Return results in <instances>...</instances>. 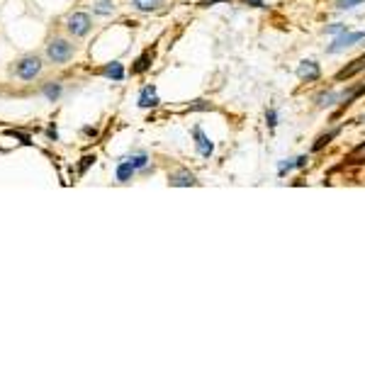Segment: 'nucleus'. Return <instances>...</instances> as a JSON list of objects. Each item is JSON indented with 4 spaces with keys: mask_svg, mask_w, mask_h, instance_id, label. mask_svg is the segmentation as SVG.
I'll list each match as a JSON object with an SVG mask.
<instances>
[{
    "mask_svg": "<svg viewBox=\"0 0 365 365\" xmlns=\"http://www.w3.org/2000/svg\"><path fill=\"white\" fill-rule=\"evenodd\" d=\"M7 134H10V137H17V139H22V144H32L27 134H20V132H7Z\"/></svg>",
    "mask_w": 365,
    "mask_h": 365,
    "instance_id": "nucleus-23",
    "label": "nucleus"
},
{
    "mask_svg": "<svg viewBox=\"0 0 365 365\" xmlns=\"http://www.w3.org/2000/svg\"><path fill=\"white\" fill-rule=\"evenodd\" d=\"M44 95L54 102V100H59V95H61V85L59 83H49V85H44Z\"/></svg>",
    "mask_w": 365,
    "mask_h": 365,
    "instance_id": "nucleus-13",
    "label": "nucleus"
},
{
    "mask_svg": "<svg viewBox=\"0 0 365 365\" xmlns=\"http://www.w3.org/2000/svg\"><path fill=\"white\" fill-rule=\"evenodd\" d=\"M129 161H132V166H134L137 170H139V168H146V163H148V158H146V153H139V156H132Z\"/></svg>",
    "mask_w": 365,
    "mask_h": 365,
    "instance_id": "nucleus-16",
    "label": "nucleus"
},
{
    "mask_svg": "<svg viewBox=\"0 0 365 365\" xmlns=\"http://www.w3.org/2000/svg\"><path fill=\"white\" fill-rule=\"evenodd\" d=\"M190 110H210V102H205V100H197L195 105H190Z\"/></svg>",
    "mask_w": 365,
    "mask_h": 365,
    "instance_id": "nucleus-22",
    "label": "nucleus"
},
{
    "mask_svg": "<svg viewBox=\"0 0 365 365\" xmlns=\"http://www.w3.org/2000/svg\"><path fill=\"white\" fill-rule=\"evenodd\" d=\"M343 97L346 95H339V93H324L316 97V102H319V107H326V105H334L336 100H343Z\"/></svg>",
    "mask_w": 365,
    "mask_h": 365,
    "instance_id": "nucleus-12",
    "label": "nucleus"
},
{
    "mask_svg": "<svg viewBox=\"0 0 365 365\" xmlns=\"http://www.w3.org/2000/svg\"><path fill=\"white\" fill-rule=\"evenodd\" d=\"M90 163H95V156H85V158H83V163H80V170H85Z\"/></svg>",
    "mask_w": 365,
    "mask_h": 365,
    "instance_id": "nucleus-24",
    "label": "nucleus"
},
{
    "mask_svg": "<svg viewBox=\"0 0 365 365\" xmlns=\"http://www.w3.org/2000/svg\"><path fill=\"white\" fill-rule=\"evenodd\" d=\"M246 5H253V7H263V0H243Z\"/></svg>",
    "mask_w": 365,
    "mask_h": 365,
    "instance_id": "nucleus-26",
    "label": "nucleus"
},
{
    "mask_svg": "<svg viewBox=\"0 0 365 365\" xmlns=\"http://www.w3.org/2000/svg\"><path fill=\"white\" fill-rule=\"evenodd\" d=\"M307 161H309L307 156H299V158H294V166H297V168H304V166H307Z\"/></svg>",
    "mask_w": 365,
    "mask_h": 365,
    "instance_id": "nucleus-25",
    "label": "nucleus"
},
{
    "mask_svg": "<svg viewBox=\"0 0 365 365\" xmlns=\"http://www.w3.org/2000/svg\"><path fill=\"white\" fill-rule=\"evenodd\" d=\"M148 61H151V51H146L144 56H142V59H139V61H137V66H134V69H132V71H134V73H144L146 69H148V66H151V64H148Z\"/></svg>",
    "mask_w": 365,
    "mask_h": 365,
    "instance_id": "nucleus-14",
    "label": "nucleus"
},
{
    "mask_svg": "<svg viewBox=\"0 0 365 365\" xmlns=\"http://www.w3.org/2000/svg\"><path fill=\"white\" fill-rule=\"evenodd\" d=\"M134 5H137V10H153V7H158L161 2L158 0H134Z\"/></svg>",
    "mask_w": 365,
    "mask_h": 365,
    "instance_id": "nucleus-15",
    "label": "nucleus"
},
{
    "mask_svg": "<svg viewBox=\"0 0 365 365\" xmlns=\"http://www.w3.org/2000/svg\"><path fill=\"white\" fill-rule=\"evenodd\" d=\"M266 122H268V127L273 129V127L278 124V112H275V110H268V112H266Z\"/></svg>",
    "mask_w": 365,
    "mask_h": 365,
    "instance_id": "nucleus-19",
    "label": "nucleus"
},
{
    "mask_svg": "<svg viewBox=\"0 0 365 365\" xmlns=\"http://www.w3.org/2000/svg\"><path fill=\"white\" fill-rule=\"evenodd\" d=\"M363 39H365V32H341L326 51H329V54H339V51H343V49H348V47L363 42Z\"/></svg>",
    "mask_w": 365,
    "mask_h": 365,
    "instance_id": "nucleus-3",
    "label": "nucleus"
},
{
    "mask_svg": "<svg viewBox=\"0 0 365 365\" xmlns=\"http://www.w3.org/2000/svg\"><path fill=\"white\" fill-rule=\"evenodd\" d=\"M341 32H346V24H331V27H326V34H341Z\"/></svg>",
    "mask_w": 365,
    "mask_h": 365,
    "instance_id": "nucleus-21",
    "label": "nucleus"
},
{
    "mask_svg": "<svg viewBox=\"0 0 365 365\" xmlns=\"http://www.w3.org/2000/svg\"><path fill=\"white\" fill-rule=\"evenodd\" d=\"M168 183H170L173 188H190V185H197L195 175H193L190 170H185V168H180V170L170 173V175H168Z\"/></svg>",
    "mask_w": 365,
    "mask_h": 365,
    "instance_id": "nucleus-7",
    "label": "nucleus"
},
{
    "mask_svg": "<svg viewBox=\"0 0 365 365\" xmlns=\"http://www.w3.org/2000/svg\"><path fill=\"white\" fill-rule=\"evenodd\" d=\"M158 105V93L156 85H146L139 93V107H156Z\"/></svg>",
    "mask_w": 365,
    "mask_h": 365,
    "instance_id": "nucleus-8",
    "label": "nucleus"
},
{
    "mask_svg": "<svg viewBox=\"0 0 365 365\" xmlns=\"http://www.w3.org/2000/svg\"><path fill=\"white\" fill-rule=\"evenodd\" d=\"M193 134H195V146H197V153L200 156H205V158H210L212 156V151H215V144H212V139L200 129V127H195L193 129Z\"/></svg>",
    "mask_w": 365,
    "mask_h": 365,
    "instance_id": "nucleus-6",
    "label": "nucleus"
},
{
    "mask_svg": "<svg viewBox=\"0 0 365 365\" xmlns=\"http://www.w3.org/2000/svg\"><path fill=\"white\" fill-rule=\"evenodd\" d=\"M361 2H365V0H339L336 7H339V10H353V7L361 5Z\"/></svg>",
    "mask_w": 365,
    "mask_h": 365,
    "instance_id": "nucleus-17",
    "label": "nucleus"
},
{
    "mask_svg": "<svg viewBox=\"0 0 365 365\" xmlns=\"http://www.w3.org/2000/svg\"><path fill=\"white\" fill-rule=\"evenodd\" d=\"M42 73V61L39 56H24L15 64V75L22 78V80H34L37 75Z\"/></svg>",
    "mask_w": 365,
    "mask_h": 365,
    "instance_id": "nucleus-1",
    "label": "nucleus"
},
{
    "mask_svg": "<svg viewBox=\"0 0 365 365\" xmlns=\"http://www.w3.org/2000/svg\"><path fill=\"white\" fill-rule=\"evenodd\" d=\"M290 168H297V166H294L292 161H280V166H278V173H280V175H285Z\"/></svg>",
    "mask_w": 365,
    "mask_h": 365,
    "instance_id": "nucleus-20",
    "label": "nucleus"
},
{
    "mask_svg": "<svg viewBox=\"0 0 365 365\" xmlns=\"http://www.w3.org/2000/svg\"><path fill=\"white\" fill-rule=\"evenodd\" d=\"M319 75H321V69H319V64L312 61V59H304V61L297 66V78H299V80L314 83V80H319Z\"/></svg>",
    "mask_w": 365,
    "mask_h": 365,
    "instance_id": "nucleus-5",
    "label": "nucleus"
},
{
    "mask_svg": "<svg viewBox=\"0 0 365 365\" xmlns=\"http://www.w3.org/2000/svg\"><path fill=\"white\" fill-rule=\"evenodd\" d=\"M93 10H95L97 15H112V12H115V0H95Z\"/></svg>",
    "mask_w": 365,
    "mask_h": 365,
    "instance_id": "nucleus-11",
    "label": "nucleus"
},
{
    "mask_svg": "<svg viewBox=\"0 0 365 365\" xmlns=\"http://www.w3.org/2000/svg\"><path fill=\"white\" fill-rule=\"evenodd\" d=\"M47 56L54 64H66L73 56V44H69L66 39H51L49 47H47Z\"/></svg>",
    "mask_w": 365,
    "mask_h": 365,
    "instance_id": "nucleus-2",
    "label": "nucleus"
},
{
    "mask_svg": "<svg viewBox=\"0 0 365 365\" xmlns=\"http://www.w3.org/2000/svg\"><path fill=\"white\" fill-rule=\"evenodd\" d=\"M134 166H132V161L129 158H122L120 161V166H117V180L120 183H129L132 180V175H134Z\"/></svg>",
    "mask_w": 365,
    "mask_h": 365,
    "instance_id": "nucleus-9",
    "label": "nucleus"
},
{
    "mask_svg": "<svg viewBox=\"0 0 365 365\" xmlns=\"http://www.w3.org/2000/svg\"><path fill=\"white\" fill-rule=\"evenodd\" d=\"M353 156H363V158H365V144H363V146H358V148L353 151Z\"/></svg>",
    "mask_w": 365,
    "mask_h": 365,
    "instance_id": "nucleus-27",
    "label": "nucleus"
},
{
    "mask_svg": "<svg viewBox=\"0 0 365 365\" xmlns=\"http://www.w3.org/2000/svg\"><path fill=\"white\" fill-rule=\"evenodd\" d=\"M66 29L71 32L73 37L88 34V29H90V17H88L85 12H73L71 17L66 20Z\"/></svg>",
    "mask_w": 365,
    "mask_h": 365,
    "instance_id": "nucleus-4",
    "label": "nucleus"
},
{
    "mask_svg": "<svg viewBox=\"0 0 365 365\" xmlns=\"http://www.w3.org/2000/svg\"><path fill=\"white\" fill-rule=\"evenodd\" d=\"M336 134H339V132H336V129H334V132H329V134H326V137H321V139H319V142H316V144H314V151H319V148H321V146H324V144H329V139H334V137H336Z\"/></svg>",
    "mask_w": 365,
    "mask_h": 365,
    "instance_id": "nucleus-18",
    "label": "nucleus"
},
{
    "mask_svg": "<svg viewBox=\"0 0 365 365\" xmlns=\"http://www.w3.org/2000/svg\"><path fill=\"white\" fill-rule=\"evenodd\" d=\"M102 75H107V78H112V80H122V78H124V69H122L120 61H112V64H107V66L102 69Z\"/></svg>",
    "mask_w": 365,
    "mask_h": 365,
    "instance_id": "nucleus-10",
    "label": "nucleus"
}]
</instances>
